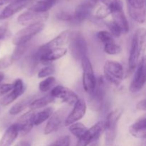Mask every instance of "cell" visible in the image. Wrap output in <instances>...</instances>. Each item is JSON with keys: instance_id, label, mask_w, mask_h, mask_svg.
<instances>
[{"instance_id": "cell-16", "label": "cell", "mask_w": 146, "mask_h": 146, "mask_svg": "<svg viewBox=\"0 0 146 146\" xmlns=\"http://www.w3.org/2000/svg\"><path fill=\"white\" fill-rule=\"evenodd\" d=\"M32 0H14L0 13V20L5 19L25 8Z\"/></svg>"}, {"instance_id": "cell-38", "label": "cell", "mask_w": 146, "mask_h": 146, "mask_svg": "<svg viewBox=\"0 0 146 146\" xmlns=\"http://www.w3.org/2000/svg\"><path fill=\"white\" fill-rule=\"evenodd\" d=\"M110 14H111V11H110L109 9L104 5L100 7L99 8L96 10V17L99 19H102L107 17L108 15H110Z\"/></svg>"}, {"instance_id": "cell-35", "label": "cell", "mask_w": 146, "mask_h": 146, "mask_svg": "<svg viewBox=\"0 0 146 146\" xmlns=\"http://www.w3.org/2000/svg\"><path fill=\"white\" fill-rule=\"evenodd\" d=\"M71 138L69 135H63L50 144L48 146H70Z\"/></svg>"}, {"instance_id": "cell-37", "label": "cell", "mask_w": 146, "mask_h": 146, "mask_svg": "<svg viewBox=\"0 0 146 146\" xmlns=\"http://www.w3.org/2000/svg\"><path fill=\"white\" fill-rule=\"evenodd\" d=\"M55 72V68L52 65H48L44 68H42L38 72V78H46V77H49Z\"/></svg>"}, {"instance_id": "cell-30", "label": "cell", "mask_w": 146, "mask_h": 146, "mask_svg": "<svg viewBox=\"0 0 146 146\" xmlns=\"http://www.w3.org/2000/svg\"><path fill=\"white\" fill-rule=\"evenodd\" d=\"M56 79L54 77L49 76L47 77L46 79L43 80L38 84V88L41 92H47L51 88V87L55 84Z\"/></svg>"}, {"instance_id": "cell-36", "label": "cell", "mask_w": 146, "mask_h": 146, "mask_svg": "<svg viewBox=\"0 0 146 146\" xmlns=\"http://www.w3.org/2000/svg\"><path fill=\"white\" fill-rule=\"evenodd\" d=\"M100 1L104 4V6L109 9L111 12L115 9L123 7L121 0H100Z\"/></svg>"}, {"instance_id": "cell-21", "label": "cell", "mask_w": 146, "mask_h": 146, "mask_svg": "<svg viewBox=\"0 0 146 146\" xmlns=\"http://www.w3.org/2000/svg\"><path fill=\"white\" fill-rule=\"evenodd\" d=\"M129 133L134 138H145L146 136L145 116L141 117L129 127Z\"/></svg>"}, {"instance_id": "cell-20", "label": "cell", "mask_w": 146, "mask_h": 146, "mask_svg": "<svg viewBox=\"0 0 146 146\" xmlns=\"http://www.w3.org/2000/svg\"><path fill=\"white\" fill-rule=\"evenodd\" d=\"M111 14L113 17V21L119 27L122 34H127L129 31V24L123 10V7L112 10Z\"/></svg>"}, {"instance_id": "cell-45", "label": "cell", "mask_w": 146, "mask_h": 146, "mask_svg": "<svg viewBox=\"0 0 146 146\" xmlns=\"http://www.w3.org/2000/svg\"><path fill=\"white\" fill-rule=\"evenodd\" d=\"M15 146H31V143L28 141H21L17 143L16 144Z\"/></svg>"}, {"instance_id": "cell-41", "label": "cell", "mask_w": 146, "mask_h": 146, "mask_svg": "<svg viewBox=\"0 0 146 146\" xmlns=\"http://www.w3.org/2000/svg\"><path fill=\"white\" fill-rule=\"evenodd\" d=\"M127 6L134 9H143L144 7V0H127Z\"/></svg>"}, {"instance_id": "cell-1", "label": "cell", "mask_w": 146, "mask_h": 146, "mask_svg": "<svg viewBox=\"0 0 146 146\" xmlns=\"http://www.w3.org/2000/svg\"><path fill=\"white\" fill-rule=\"evenodd\" d=\"M145 40V29L144 28H140L134 34L131 42V51H130L128 66L130 71H133L136 67L137 64L139 61L140 56L141 54L143 48Z\"/></svg>"}, {"instance_id": "cell-34", "label": "cell", "mask_w": 146, "mask_h": 146, "mask_svg": "<svg viewBox=\"0 0 146 146\" xmlns=\"http://www.w3.org/2000/svg\"><path fill=\"white\" fill-rule=\"evenodd\" d=\"M106 25L108 27L110 31V34L113 36V37H119L122 34L121 29L113 21H106Z\"/></svg>"}, {"instance_id": "cell-8", "label": "cell", "mask_w": 146, "mask_h": 146, "mask_svg": "<svg viewBox=\"0 0 146 146\" xmlns=\"http://www.w3.org/2000/svg\"><path fill=\"white\" fill-rule=\"evenodd\" d=\"M67 53L66 48H56L50 49H44L41 47L36 51L39 63L43 64H48L52 61L59 59L64 56Z\"/></svg>"}, {"instance_id": "cell-15", "label": "cell", "mask_w": 146, "mask_h": 146, "mask_svg": "<svg viewBox=\"0 0 146 146\" xmlns=\"http://www.w3.org/2000/svg\"><path fill=\"white\" fill-rule=\"evenodd\" d=\"M13 86L14 87L12 90L0 100V104L3 106H7L9 105L10 104L14 102L19 96L22 95L23 93L24 92L25 88H24V82L20 78L16 80L13 84Z\"/></svg>"}, {"instance_id": "cell-10", "label": "cell", "mask_w": 146, "mask_h": 146, "mask_svg": "<svg viewBox=\"0 0 146 146\" xmlns=\"http://www.w3.org/2000/svg\"><path fill=\"white\" fill-rule=\"evenodd\" d=\"M105 94L106 88L104 81L102 78H100L97 81L94 91L90 94L91 97L89 99V104L94 111H98L101 109L104 104Z\"/></svg>"}, {"instance_id": "cell-17", "label": "cell", "mask_w": 146, "mask_h": 146, "mask_svg": "<svg viewBox=\"0 0 146 146\" xmlns=\"http://www.w3.org/2000/svg\"><path fill=\"white\" fill-rule=\"evenodd\" d=\"M64 117V110L59 109L51 114L44 128V134L49 135L55 132L61 125Z\"/></svg>"}, {"instance_id": "cell-42", "label": "cell", "mask_w": 146, "mask_h": 146, "mask_svg": "<svg viewBox=\"0 0 146 146\" xmlns=\"http://www.w3.org/2000/svg\"><path fill=\"white\" fill-rule=\"evenodd\" d=\"M56 17L58 19L61 20V21H73V15L69 14L66 11H61V12L58 13L56 15Z\"/></svg>"}, {"instance_id": "cell-12", "label": "cell", "mask_w": 146, "mask_h": 146, "mask_svg": "<svg viewBox=\"0 0 146 146\" xmlns=\"http://www.w3.org/2000/svg\"><path fill=\"white\" fill-rule=\"evenodd\" d=\"M96 3L97 0H87L78 4L73 15V21L81 23L85 21L91 15Z\"/></svg>"}, {"instance_id": "cell-33", "label": "cell", "mask_w": 146, "mask_h": 146, "mask_svg": "<svg viewBox=\"0 0 146 146\" xmlns=\"http://www.w3.org/2000/svg\"><path fill=\"white\" fill-rule=\"evenodd\" d=\"M96 36L97 38L99 39V41H101L104 45L107 44H109V43L114 42L113 37V36L111 35L108 31H98L96 34Z\"/></svg>"}, {"instance_id": "cell-26", "label": "cell", "mask_w": 146, "mask_h": 146, "mask_svg": "<svg viewBox=\"0 0 146 146\" xmlns=\"http://www.w3.org/2000/svg\"><path fill=\"white\" fill-rule=\"evenodd\" d=\"M55 98H53L51 95H47L45 96H43L41 98H37V99L34 100L31 102L29 107L31 110H36L38 108H41L43 107L46 106L48 104H51L54 101Z\"/></svg>"}, {"instance_id": "cell-40", "label": "cell", "mask_w": 146, "mask_h": 146, "mask_svg": "<svg viewBox=\"0 0 146 146\" xmlns=\"http://www.w3.org/2000/svg\"><path fill=\"white\" fill-rule=\"evenodd\" d=\"M13 84H0V97L4 96L12 90Z\"/></svg>"}, {"instance_id": "cell-14", "label": "cell", "mask_w": 146, "mask_h": 146, "mask_svg": "<svg viewBox=\"0 0 146 146\" xmlns=\"http://www.w3.org/2000/svg\"><path fill=\"white\" fill-rule=\"evenodd\" d=\"M72 111L66 118L64 124L66 126L71 125L74 123L78 122L85 115L86 111V104L82 98H78V101L74 104Z\"/></svg>"}, {"instance_id": "cell-19", "label": "cell", "mask_w": 146, "mask_h": 146, "mask_svg": "<svg viewBox=\"0 0 146 146\" xmlns=\"http://www.w3.org/2000/svg\"><path fill=\"white\" fill-rule=\"evenodd\" d=\"M34 113L28 112L23 115L18 122L16 123L18 128L19 134L21 135H25L31 131L34 127V123H33V117H34Z\"/></svg>"}, {"instance_id": "cell-31", "label": "cell", "mask_w": 146, "mask_h": 146, "mask_svg": "<svg viewBox=\"0 0 146 146\" xmlns=\"http://www.w3.org/2000/svg\"><path fill=\"white\" fill-rule=\"evenodd\" d=\"M122 48L115 42H111L104 45V51L109 55H116L121 52Z\"/></svg>"}, {"instance_id": "cell-18", "label": "cell", "mask_w": 146, "mask_h": 146, "mask_svg": "<svg viewBox=\"0 0 146 146\" xmlns=\"http://www.w3.org/2000/svg\"><path fill=\"white\" fill-rule=\"evenodd\" d=\"M71 31L70 30H65L60 33L57 36L53 38L46 44L42 45L41 47L44 49H50V48H61L62 46L66 45L69 41L70 36H71Z\"/></svg>"}, {"instance_id": "cell-43", "label": "cell", "mask_w": 146, "mask_h": 146, "mask_svg": "<svg viewBox=\"0 0 146 146\" xmlns=\"http://www.w3.org/2000/svg\"><path fill=\"white\" fill-rule=\"evenodd\" d=\"M7 33H8V29L5 26L0 27V40L6 38L7 36Z\"/></svg>"}, {"instance_id": "cell-24", "label": "cell", "mask_w": 146, "mask_h": 146, "mask_svg": "<svg viewBox=\"0 0 146 146\" xmlns=\"http://www.w3.org/2000/svg\"><path fill=\"white\" fill-rule=\"evenodd\" d=\"M53 113H54V108L52 107H49V108H45V109L42 110V111H39L36 113H34V117H33L34 125H41L42 123H44V121L49 118V117L51 116Z\"/></svg>"}, {"instance_id": "cell-4", "label": "cell", "mask_w": 146, "mask_h": 146, "mask_svg": "<svg viewBox=\"0 0 146 146\" xmlns=\"http://www.w3.org/2000/svg\"><path fill=\"white\" fill-rule=\"evenodd\" d=\"M105 78L115 86L121 84L124 78V71L123 66L115 61H106L104 66Z\"/></svg>"}, {"instance_id": "cell-27", "label": "cell", "mask_w": 146, "mask_h": 146, "mask_svg": "<svg viewBox=\"0 0 146 146\" xmlns=\"http://www.w3.org/2000/svg\"><path fill=\"white\" fill-rule=\"evenodd\" d=\"M128 10L129 15L134 21L139 24H143L145 21V8L134 9L128 6Z\"/></svg>"}, {"instance_id": "cell-7", "label": "cell", "mask_w": 146, "mask_h": 146, "mask_svg": "<svg viewBox=\"0 0 146 146\" xmlns=\"http://www.w3.org/2000/svg\"><path fill=\"white\" fill-rule=\"evenodd\" d=\"M105 121H99L88 129L83 136L78 138L76 146H88L96 141L105 131Z\"/></svg>"}, {"instance_id": "cell-28", "label": "cell", "mask_w": 146, "mask_h": 146, "mask_svg": "<svg viewBox=\"0 0 146 146\" xmlns=\"http://www.w3.org/2000/svg\"><path fill=\"white\" fill-rule=\"evenodd\" d=\"M68 129H69L70 132L76 136V138H80L81 136L84 135L88 128L82 123L80 122L74 123L71 124V125H68Z\"/></svg>"}, {"instance_id": "cell-23", "label": "cell", "mask_w": 146, "mask_h": 146, "mask_svg": "<svg viewBox=\"0 0 146 146\" xmlns=\"http://www.w3.org/2000/svg\"><path fill=\"white\" fill-rule=\"evenodd\" d=\"M56 0H39L32 4L29 9L36 12H48V10L52 8L56 4Z\"/></svg>"}, {"instance_id": "cell-46", "label": "cell", "mask_w": 146, "mask_h": 146, "mask_svg": "<svg viewBox=\"0 0 146 146\" xmlns=\"http://www.w3.org/2000/svg\"><path fill=\"white\" fill-rule=\"evenodd\" d=\"M10 1H11V0H0V6L3 5V4H6V3H8Z\"/></svg>"}, {"instance_id": "cell-11", "label": "cell", "mask_w": 146, "mask_h": 146, "mask_svg": "<svg viewBox=\"0 0 146 146\" xmlns=\"http://www.w3.org/2000/svg\"><path fill=\"white\" fill-rule=\"evenodd\" d=\"M50 95L54 98L61 99L69 105H74L78 100V96L74 91L62 85H58L52 88Z\"/></svg>"}, {"instance_id": "cell-3", "label": "cell", "mask_w": 146, "mask_h": 146, "mask_svg": "<svg viewBox=\"0 0 146 146\" xmlns=\"http://www.w3.org/2000/svg\"><path fill=\"white\" fill-rule=\"evenodd\" d=\"M123 113L121 108L115 110L108 114L105 121V146H113L117 133V126Z\"/></svg>"}, {"instance_id": "cell-22", "label": "cell", "mask_w": 146, "mask_h": 146, "mask_svg": "<svg viewBox=\"0 0 146 146\" xmlns=\"http://www.w3.org/2000/svg\"><path fill=\"white\" fill-rule=\"evenodd\" d=\"M18 135L19 131L17 124H12L6 130L0 139V146H11Z\"/></svg>"}, {"instance_id": "cell-6", "label": "cell", "mask_w": 146, "mask_h": 146, "mask_svg": "<svg viewBox=\"0 0 146 146\" xmlns=\"http://www.w3.org/2000/svg\"><path fill=\"white\" fill-rule=\"evenodd\" d=\"M44 28V23L35 24V25L28 26L26 28L22 29L19 31L14 35L12 43L16 46L22 45L29 43V41L36 34L41 32Z\"/></svg>"}, {"instance_id": "cell-29", "label": "cell", "mask_w": 146, "mask_h": 146, "mask_svg": "<svg viewBox=\"0 0 146 146\" xmlns=\"http://www.w3.org/2000/svg\"><path fill=\"white\" fill-rule=\"evenodd\" d=\"M31 101H32V100H30V98H29L27 99L23 100V101H20V102L17 103V104H14L10 108L9 111V113L11 115H17V114L22 112L27 106H29V104H31Z\"/></svg>"}, {"instance_id": "cell-9", "label": "cell", "mask_w": 146, "mask_h": 146, "mask_svg": "<svg viewBox=\"0 0 146 146\" xmlns=\"http://www.w3.org/2000/svg\"><path fill=\"white\" fill-rule=\"evenodd\" d=\"M48 13H41L29 9L20 14L17 18L19 24L23 26H31L38 24H42L47 20Z\"/></svg>"}, {"instance_id": "cell-44", "label": "cell", "mask_w": 146, "mask_h": 146, "mask_svg": "<svg viewBox=\"0 0 146 146\" xmlns=\"http://www.w3.org/2000/svg\"><path fill=\"white\" fill-rule=\"evenodd\" d=\"M145 99L142 100V101H139L136 105V108L139 111H144L146 110V105H145Z\"/></svg>"}, {"instance_id": "cell-39", "label": "cell", "mask_w": 146, "mask_h": 146, "mask_svg": "<svg viewBox=\"0 0 146 146\" xmlns=\"http://www.w3.org/2000/svg\"><path fill=\"white\" fill-rule=\"evenodd\" d=\"M11 56H7L0 58V69L7 68L11 65L14 62Z\"/></svg>"}, {"instance_id": "cell-5", "label": "cell", "mask_w": 146, "mask_h": 146, "mask_svg": "<svg viewBox=\"0 0 146 146\" xmlns=\"http://www.w3.org/2000/svg\"><path fill=\"white\" fill-rule=\"evenodd\" d=\"M81 61L83 70V87L86 92L91 94L95 88L97 80L96 78L91 63L88 56L83 58Z\"/></svg>"}, {"instance_id": "cell-13", "label": "cell", "mask_w": 146, "mask_h": 146, "mask_svg": "<svg viewBox=\"0 0 146 146\" xmlns=\"http://www.w3.org/2000/svg\"><path fill=\"white\" fill-rule=\"evenodd\" d=\"M145 83V58L143 57L141 59L134 75L131 84L130 85V91L132 93L139 92Z\"/></svg>"}, {"instance_id": "cell-47", "label": "cell", "mask_w": 146, "mask_h": 146, "mask_svg": "<svg viewBox=\"0 0 146 146\" xmlns=\"http://www.w3.org/2000/svg\"><path fill=\"white\" fill-rule=\"evenodd\" d=\"M4 74H3V73H1V72H0V83H1V81H3V79H4Z\"/></svg>"}, {"instance_id": "cell-2", "label": "cell", "mask_w": 146, "mask_h": 146, "mask_svg": "<svg viewBox=\"0 0 146 146\" xmlns=\"http://www.w3.org/2000/svg\"><path fill=\"white\" fill-rule=\"evenodd\" d=\"M68 43L70 52L74 59L81 61L87 56L88 44L82 33L79 31L71 32Z\"/></svg>"}, {"instance_id": "cell-25", "label": "cell", "mask_w": 146, "mask_h": 146, "mask_svg": "<svg viewBox=\"0 0 146 146\" xmlns=\"http://www.w3.org/2000/svg\"><path fill=\"white\" fill-rule=\"evenodd\" d=\"M38 63L39 61L37 58L36 52L29 56V57L26 58L25 61L24 62V68L26 70V72L30 74H34L36 70V67L38 65Z\"/></svg>"}, {"instance_id": "cell-32", "label": "cell", "mask_w": 146, "mask_h": 146, "mask_svg": "<svg viewBox=\"0 0 146 146\" xmlns=\"http://www.w3.org/2000/svg\"><path fill=\"white\" fill-rule=\"evenodd\" d=\"M29 46V43L22 44V45L17 46V48L14 50V53L11 55L13 60H14V61H17V60L19 59V58L25 54L27 50L28 49Z\"/></svg>"}]
</instances>
